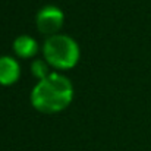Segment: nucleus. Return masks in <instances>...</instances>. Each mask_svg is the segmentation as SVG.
<instances>
[{"label":"nucleus","instance_id":"f257e3e1","mask_svg":"<svg viewBox=\"0 0 151 151\" xmlns=\"http://www.w3.org/2000/svg\"><path fill=\"white\" fill-rule=\"evenodd\" d=\"M73 99V85L62 73L51 72L37 82L31 91V104L43 113H57L66 109Z\"/></svg>","mask_w":151,"mask_h":151},{"label":"nucleus","instance_id":"f03ea898","mask_svg":"<svg viewBox=\"0 0 151 151\" xmlns=\"http://www.w3.org/2000/svg\"><path fill=\"white\" fill-rule=\"evenodd\" d=\"M44 60L56 69H72L79 60L78 43L65 34H56L46 38L43 44Z\"/></svg>","mask_w":151,"mask_h":151},{"label":"nucleus","instance_id":"7ed1b4c3","mask_svg":"<svg viewBox=\"0 0 151 151\" xmlns=\"http://www.w3.org/2000/svg\"><path fill=\"white\" fill-rule=\"evenodd\" d=\"M65 21L63 12L60 7L53 6V4H47L44 7H41L37 12L35 16V24H37V29L44 34V35H56V32L62 28Z\"/></svg>","mask_w":151,"mask_h":151},{"label":"nucleus","instance_id":"20e7f679","mask_svg":"<svg viewBox=\"0 0 151 151\" xmlns=\"http://www.w3.org/2000/svg\"><path fill=\"white\" fill-rule=\"evenodd\" d=\"M21 66L12 56H0V85H12L19 79Z\"/></svg>","mask_w":151,"mask_h":151},{"label":"nucleus","instance_id":"39448f33","mask_svg":"<svg viewBox=\"0 0 151 151\" xmlns=\"http://www.w3.org/2000/svg\"><path fill=\"white\" fill-rule=\"evenodd\" d=\"M13 51L22 59L32 57L38 53V43L31 35H19L13 41Z\"/></svg>","mask_w":151,"mask_h":151},{"label":"nucleus","instance_id":"423d86ee","mask_svg":"<svg viewBox=\"0 0 151 151\" xmlns=\"http://www.w3.org/2000/svg\"><path fill=\"white\" fill-rule=\"evenodd\" d=\"M31 72H32V75H34L38 81L47 78L51 73V72H49V63H47L46 60H41V59L32 60V63H31Z\"/></svg>","mask_w":151,"mask_h":151}]
</instances>
